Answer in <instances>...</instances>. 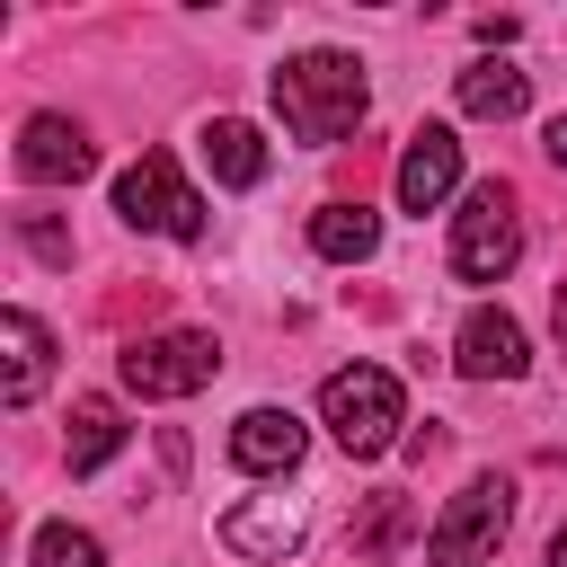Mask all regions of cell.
<instances>
[{
	"mask_svg": "<svg viewBox=\"0 0 567 567\" xmlns=\"http://www.w3.org/2000/svg\"><path fill=\"white\" fill-rule=\"evenodd\" d=\"M18 230H27V248H35L44 266H71V239H62V221H53V213H18Z\"/></svg>",
	"mask_w": 567,
	"mask_h": 567,
	"instance_id": "cell-19",
	"label": "cell"
},
{
	"mask_svg": "<svg viewBox=\"0 0 567 567\" xmlns=\"http://www.w3.org/2000/svg\"><path fill=\"white\" fill-rule=\"evenodd\" d=\"M452 186H461V142H452V124H416L408 151H399V204H408V213H434Z\"/></svg>",
	"mask_w": 567,
	"mask_h": 567,
	"instance_id": "cell-10",
	"label": "cell"
},
{
	"mask_svg": "<svg viewBox=\"0 0 567 567\" xmlns=\"http://www.w3.org/2000/svg\"><path fill=\"white\" fill-rule=\"evenodd\" d=\"M558 354H567V292H558Z\"/></svg>",
	"mask_w": 567,
	"mask_h": 567,
	"instance_id": "cell-22",
	"label": "cell"
},
{
	"mask_svg": "<svg viewBox=\"0 0 567 567\" xmlns=\"http://www.w3.org/2000/svg\"><path fill=\"white\" fill-rule=\"evenodd\" d=\"M514 257H523V221H514V195L487 177V186H470L461 213H452V275H461V284H505Z\"/></svg>",
	"mask_w": 567,
	"mask_h": 567,
	"instance_id": "cell-5",
	"label": "cell"
},
{
	"mask_svg": "<svg viewBox=\"0 0 567 567\" xmlns=\"http://www.w3.org/2000/svg\"><path fill=\"white\" fill-rule=\"evenodd\" d=\"M310 248H319L328 266H363V257L381 248V213H372V204H319V213H310Z\"/></svg>",
	"mask_w": 567,
	"mask_h": 567,
	"instance_id": "cell-15",
	"label": "cell"
},
{
	"mask_svg": "<svg viewBox=\"0 0 567 567\" xmlns=\"http://www.w3.org/2000/svg\"><path fill=\"white\" fill-rule=\"evenodd\" d=\"M204 159H213V177H221V186H257V177L275 168L266 133H257L248 115H213V124H204Z\"/></svg>",
	"mask_w": 567,
	"mask_h": 567,
	"instance_id": "cell-14",
	"label": "cell"
},
{
	"mask_svg": "<svg viewBox=\"0 0 567 567\" xmlns=\"http://www.w3.org/2000/svg\"><path fill=\"white\" fill-rule=\"evenodd\" d=\"M363 106H372L363 62L337 53V44H310V53H292V62L275 71V115H284L292 142H346V133L363 124Z\"/></svg>",
	"mask_w": 567,
	"mask_h": 567,
	"instance_id": "cell-1",
	"label": "cell"
},
{
	"mask_svg": "<svg viewBox=\"0 0 567 567\" xmlns=\"http://www.w3.org/2000/svg\"><path fill=\"white\" fill-rule=\"evenodd\" d=\"M301 452H310V425H301L292 408H248V416L230 425V461H239L248 478H284V470H301Z\"/></svg>",
	"mask_w": 567,
	"mask_h": 567,
	"instance_id": "cell-9",
	"label": "cell"
},
{
	"mask_svg": "<svg viewBox=\"0 0 567 567\" xmlns=\"http://www.w3.org/2000/svg\"><path fill=\"white\" fill-rule=\"evenodd\" d=\"M408 532H416V505H408V496H381V505H372V523L354 532V549H363V558H390Z\"/></svg>",
	"mask_w": 567,
	"mask_h": 567,
	"instance_id": "cell-17",
	"label": "cell"
},
{
	"mask_svg": "<svg viewBox=\"0 0 567 567\" xmlns=\"http://www.w3.org/2000/svg\"><path fill=\"white\" fill-rule=\"evenodd\" d=\"M301 532H310L301 496H248V505H230V514H221V540H230L239 558H292V549H301Z\"/></svg>",
	"mask_w": 567,
	"mask_h": 567,
	"instance_id": "cell-11",
	"label": "cell"
},
{
	"mask_svg": "<svg viewBox=\"0 0 567 567\" xmlns=\"http://www.w3.org/2000/svg\"><path fill=\"white\" fill-rule=\"evenodd\" d=\"M540 151H549V159L567 168V115H549V133H540Z\"/></svg>",
	"mask_w": 567,
	"mask_h": 567,
	"instance_id": "cell-20",
	"label": "cell"
},
{
	"mask_svg": "<svg viewBox=\"0 0 567 567\" xmlns=\"http://www.w3.org/2000/svg\"><path fill=\"white\" fill-rule=\"evenodd\" d=\"M89 168H97V151H89V133L71 115H27L18 124V177L27 186H71Z\"/></svg>",
	"mask_w": 567,
	"mask_h": 567,
	"instance_id": "cell-7",
	"label": "cell"
},
{
	"mask_svg": "<svg viewBox=\"0 0 567 567\" xmlns=\"http://www.w3.org/2000/svg\"><path fill=\"white\" fill-rule=\"evenodd\" d=\"M115 213L133 230H159V239H204V195L177 177L168 151H142L124 177H115Z\"/></svg>",
	"mask_w": 567,
	"mask_h": 567,
	"instance_id": "cell-6",
	"label": "cell"
},
{
	"mask_svg": "<svg viewBox=\"0 0 567 567\" xmlns=\"http://www.w3.org/2000/svg\"><path fill=\"white\" fill-rule=\"evenodd\" d=\"M115 372L133 399H195L221 372V337L213 328H159V337H133Z\"/></svg>",
	"mask_w": 567,
	"mask_h": 567,
	"instance_id": "cell-3",
	"label": "cell"
},
{
	"mask_svg": "<svg viewBox=\"0 0 567 567\" xmlns=\"http://www.w3.org/2000/svg\"><path fill=\"white\" fill-rule=\"evenodd\" d=\"M505 523H514V478H470L434 523H425V558L434 567H487L496 558V540H505Z\"/></svg>",
	"mask_w": 567,
	"mask_h": 567,
	"instance_id": "cell-4",
	"label": "cell"
},
{
	"mask_svg": "<svg viewBox=\"0 0 567 567\" xmlns=\"http://www.w3.org/2000/svg\"><path fill=\"white\" fill-rule=\"evenodd\" d=\"M115 452H124V416H115V399H80V408H71V434H62V461H71V478L106 470Z\"/></svg>",
	"mask_w": 567,
	"mask_h": 567,
	"instance_id": "cell-16",
	"label": "cell"
},
{
	"mask_svg": "<svg viewBox=\"0 0 567 567\" xmlns=\"http://www.w3.org/2000/svg\"><path fill=\"white\" fill-rule=\"evenodd\" d=\"M44 363H53L44 319H35V310H0V399H9V408H27V399L44 390Z\"/></svg>",
	"mask_w": 567,
	"mask_h": 567,
	"instance_id": "cell-12",
	"label": "cell"
},
{
	"mask_svg": "<svg viewBox=\"0 0 567 567\" xmlns=\"http://www.w3.org/2000/svg\"><path fill=\"white\" fill-rule=\"evenodd\" d=\"M35 567H106V558H97V532L44 523V532H35Z\"/></svg>",
	"mask_w": 567,
	"mask_h": 567,
	"instance_id": "cell-18",
	"label": "cell"
},
{
	"mask_svg": "<svg viewBox=\"0 0 567 567\" xmlns=\"http://www.w3.org/2000/svg\"><path fill=\"white\" fill-rule=\"evenodd\" d=\"M319 425H328L354 461H381V452L399 443V425H408L399 372H381V363H346V372H328V390H319Z\"/></svg>",
	"mask_w": 567,
	"mask_h": 567,
	"instance_id": "cell-2",
	"label": "cell"
},
{
	"mask_svg": "<svg viewBox=\"0 0 567 567\" xmlns=\"http://www.w3.org/2000/svg\"><path fill=\"white\" fill-rule=\"evenodd\" d=\"M549 567H567V523H558V540H549Z\"/></svg>",
	"mask_w": 567,
	"mask_h": 567,
	"instance_id": "cell-21",
	"label": "cell"
},
{
	"mask_svg": "<svg viewBox=\"0 0 567 567\" xmlns=\"http://www.w3.org/2000/svg\"><path fill=\"white\" fill-rule=\"evenodd\" d=\"M452 363H461L470 381H523V363H532L523 319H514V310H470L461 337H452Z\"/></svg>",
	"mask_w": 567,
	"mask_h": 567,
	"instance_id": "cell-8",
	"label": "cell"
},
{
	"mask_svg": "<svg viewBox=\"0 0 567 567\" xmlns=\"http://www.w3.org/2000/svg\"><path fill=\"white\" fill-rule=\"evenodd\" d=\"M532 106V71H514V62H470L461 71V115H478V124H514Z\"/></svg>",
	"mask_w": 567,
	"mask_h": 567,
	"instance_id": "cell-13",
	"label": "cell"
}]
</instances>
